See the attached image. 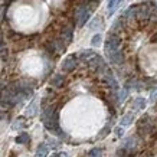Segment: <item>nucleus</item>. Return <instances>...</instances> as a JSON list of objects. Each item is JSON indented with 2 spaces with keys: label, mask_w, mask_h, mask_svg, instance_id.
Masks as SVG:
<instances>
[{
  "label": "nucleus",
  "mask_w": 157,
  "mask_h": 157,
  "mask_svg": "<svg viewBox=\"0 0 157 157\" xmlns=\"http://www.w3.org/2000/svg\"><path fill=\"white\" fill-rule=\"evenodd\" d=\"M121 2H123V0H109L108 2V14L109 16L118 9V6L121 5Z\"/></svg>",
  "instance_id": "nucleus-15"
},
{
  "label": "nucleus",
  "mask_w": 157,
  "mask_h": 157,
  "mask_svg": "<svg viewBox=\"0 0 157 157\" xmlns=\"http://www.w3.org/2000/svg\"><path fill=\"white\" fill-rule=\"evenodd\" d=\"M136 12H137V6H131V7H130V9H127V12L124 13V17H125V19L136 17Z\"/></svg>",
  "instance_id": "nucleus-21"
},
{
  "label": "nucleus",
  "mask_w": 157,
  "mask_h": 157,
  "mask_svg": "<svg viewBox=\"0 0 157 157\" xmlns=\"http://www.w3.org/2000/svg\"><path fill=\"white\" fill-rule=\"evenodd\" d=\"M153 3H144V5H138L137 6V12H136V17L141 22H146V20L150 17V9H151Z\"/></svg>",
  "instance_id": "nucleus-6"
},
{
  "label": "nucleus",
  "mask_w": 157,
  "mask_h": 157,
  "mask_svg": "<svg viewBox=\"0 0 157 157\" xmlns=\"http://www.w3.org/2000/svg\"><path fill=\"white\" fill-rule=\"evenodd\" d=\"M101 42H102V36H101L100 33H97L92 36V39H91V45L94 46V48H97V46H100Z\"/></svg>",
  "instance_id": "nucleus-22"
},
{
  "label": "nucleus",
  "mask_w": 157,
  "mask_h": 157,
  "mask_svg": "<svg viewBox=\"0 0 157 157\" xmlns=\"http://www.w3.org/2000/svg\"><path fill=\"white\" fill-rule=\"evenodd\" d=\"M102 74H104V79H105V82H107V84H108L109 86H111V88H113V90H117V88H118V84H117V81H115V78H114V75H113V72H111V69H108V68H107V69H105L104 72H102Z\"/></svg>",
  "instance_id": "nucleus-10"
},
{
  "label": "nucleus",
  "mask_w": 157,
  "mask_h": 157,
  "mask_svg": "<svg viewBox=\"0 0 157 157\" xmlns=\"http://www.w3.org/2000/svg\"><path fill=\"white\" fill-rule=\"evenodd\" d=\"M133 121H134V114H133V113H127L125 115H123V117H121V125H123V127L130 125Z\"/></svg>",
  "instance_id": "nucleus-16"
},
{
  "label": "nucleus",
  "mask_w": 157,
  "mask_h": 157,
  "mask_svg": "<svg viewBox=\"0 0 157 157\" xmlns=\"http://www.w3.org/2000/svg\"><path fill=\"white\" fill-rule=\"evenodd\" d=\"M120 45H121V39H120L117 33H109L108 38H107V40H105V45H104L105 53L120 49Z\"/></svg>",
  "instance_id": "nucleus-3"
},
{
  "label": "nucleus",
  "mask_w": 157,
  "mask_h": 157,
  "mask_svg": "<svg viewBox=\"0 0 157 157\" xmlns=\"http://www.w3.org/2000/svg\"><path fill=\"white\" fill-rule=\"evenodd\" d=\"M105 55H107V58L109 59V62H111V63L121 65V63L124 62V55H123V52H121L120 49H117V51H113V52L105 53Z\"/></svg>",
  "instance_id": "nucleus-8"
},
{
  "label": "nucleus",
  "mask_w": 157,
  "mask_h": 157,
  "mask_svg": "<svg viewBox=\"0 0 157 157\" xmlns=\"http://www.w3.org/2000/svg\"><path fill=\"white\" fill-rule=\"evenodd\" d=\"M17 144H28L29 141H30V137H29L28 133H20L17 137H16V140H14Z\"/></svg>",
  "instance_id": "nucleus-18"
},
{
  "label": "nucleus",
  "mask_w": 157,
  "mask_h": 157,
  "mask_svg": "<svg viewBox=\"0 0 157 157\" xmlns=\"http://www.w3.org/2000/svg\"><path fill=\"white\" fill-rule=\"evenodd\" d=\"M98 26H101V19H100V17H95V19H94L92 22H91L90 28L92 29V30H94V29H97Z\"/></svg>",
  "instance_id": "nucleus-26"
},
{
  "label": "nucleus",
  "mask_w": 157,
  "mask_h": 157,
  "mask_svg": "<svg viewBox=\"0 0 157 157\" xmlns=\"http://www.w3.org/2000/svg\"><path fill=\"white\" fill-rule=\"evenodd\" d=\"M72 38H74V28L72 26H63V29H62V32H61V39L63 40V43L65 45H69V43L72 42Z\"/></svg>",
  "instance_id": "nucleus-9"
},
{
  "label": "nucleus",
  "mask_w": 157,
  "mask_h": 157,
  "mask_svg": "<svg viewBox=\"0 0 157 157\" xmlns=\"http://www.w3.org/2000/svg\"><path fill=\"white\" fill-rule=\"evenodd\" d=\"M90 16H91L90 6H86V5L79 6L75 12V20H76V23H78V26H84L86 23V20L90 19Z\"/></svg>",
  "instance_id": "nucleus-1"
},
{
  "label": "nucleus",
  "mask_w": 157,
  "mask_h": 157,
  "mask_svg": "<svg viewBox=\"0 0 157 157\" xmlns=\"http://www.w3.org/2000/svg\"><path fill=\"white\" fill-rule=\"evenodd\" d=\"M124 22H125V17H120L118 20H115L114 25H113V28H111V33H115L117 30H120V29L124 28Z\"/></svg>",
  "instance_id": "nucleus-17"
},
{
  "label": "nucleus",
  "mask_w": 157,
  "mask_h": 157,
  "mask_svg": "<svg viewBox=\"0 0 157 157\" xmlns=\"http://www.w3.org/2000/svg\"><path fill=\"white\" fill-rule=\"evenodd\" d=\"M127 95H128V90H127V88H124V90L121 91L120 97H118V101H120V102H123V101L127 98Z\"/></svg>",
  "instance_id": "nucleus-27"
},
{
  "label": "nucleus",
  "mask_w": 157,
  "mask_h": 157,
  "mask_svg": "<svg viewBox=\"0 0 157 157\" xmlns=\"http://www.w3.org/2000/svg\"><path fill=\"white\" fill-rule=\"evenodd\" d=\"M133 105H134V108H137V109H144L146 108V100H144L143 97H138V98L134 100Z\"/></svg>",
  "instance_id": "nucleus-19"
},
{
  "label": "nucleus",
  "mask_w": 157,
  "mask_h": 157,
  "mask_svg": "<svg viewBox=\"0 0 157 157\" xmlns=\"http://www.w3.org/2000/svg\"><path fill=\"white\" fill-rule=\"evenodd\" d=\"M153 128H154V123H153V120L150 118V117H143V118L140 120V123H138V133L140 134H150L153 131Z\"/></svg>",
  "instance_id": "nucleus-5"
},
{
  "label": "nucleus",
  "mask_w": 157,
  "mask_h": 157,
  "mask_svg": "<svg viewBox=\"0 0 157 157\" xmlns=\"http://www.w3.org/2000/svg\"><path fill=\"white\" fill-rule=\"evenodd\" d=\"M52 157H61V156H59V154H53Z\"/></svg>",
  "instance_id": "nucleus-32"
},
{
  "label": "nucleus",
  "mask_w": 157,
  "mask_h": 157,
  "mask_svg": "<svg viewBox=\"0 0 157 157\" xmlns=\"http://www.w3.org/2000/svg\"><path fill=\"white\" fill-rule=\"evenodd\" d=\"M63 82H65V76L62 74H55L53 78L51 79V85L55 86V88H59V86L63 85Z\"/></svg>",
  "instance_id": "nucleus-11"
},
{
  "label": "nucleus",
  "mask_w": 157,
  "mask_h": 157,
  "mask_svg": "<svg viewBox=\"0 0 157 157\" xmlns=\"http://www.w3.org/2000/svg\"><path fill=\"white\" fill-rule=\"evenodd\" d=\"M134 146H136V138H133V137H128L125 141H124V144H123V147L125 148V150H128V148H133Z\"/></svg>",
  "instance_id": "nucleus-23"
},
{
  "label": "nucleus",
  "mask_w": 157,
  "mask_h": 157,
  "mask_svg": "<svg viewBox=\"0 0 157 157\" xmlns=\"http://www.w3.org/2000/svg\"><path fill=\"white\" fill-rule=\"evenodd\" d=\"M108 131H109V124H107V125H105L104 128L101 130V134H100V136H98V138H104L105 136L108 134Z\"/></svg>",
  "instance_id": "nucleus-28"
},
{
  "label": "nucleus",
  "mask_w": 157,
  "mask_h": 157,
  "mask_svg": "<svg viewBox=\"0 0 157 157\" xmlns=\"http://www.w3.org/2000/svg\"><path fill=\"white\" fill-rule=\"evenodd\" d=\"M114 133H115V136H117V137H123V134H124L123 127H115V128H114Z\"/></svg>",
  "instance_id": "nucleus-29"
},
{
  "label": "nucleus",
  "mask_w": 157,
  "mask_h": 157,
  "mask_svg": "<svg viewBox=\"0 0 157 157\" xmlns=\"http://www.w3.org/2000/svg\"><path fill=\"white\" fill-rule=\"evenodd\" d=\"M23 127H25L23 118H17L13 124H12V128H13V130H20V128H23Z\"/></svg>",
  "instance_id": "nucleus-24"
},
{
  "label": "nucleus",
  "mask_w": 157,
  "mask_h": 157,
  "mask_svg": "<svg viewBox=\"0 0 157 157\" xmlns=\"http://www.w3.org/2000/svg\"><path fill=\"white\" fill-rule=\"evenodd\" d=\"M95 55V52L92 51V49H84V51H81L79 52V55H78V58L81 59V61H88L91 56H94Z\"/></svg>",
  "instance_id": "nucleus-14"
},
{
  "label": "nucleus",
  "mask_w": 157,
  "mask_h": 157,
  "mask_svg": "<svg viewBox=\"0 0 157 157\" xmlns=\"http://www.w3.org/2000/svg\"><path fill=\"white\" fill-rule=\"evenodd\" d=\"M102 153H104V150L100 147H94L91 148L90 153H88V156L90 157H102Z\"/></svg>",
  "instance_id": "nucleus-20"
},
{
  "label": "nucleus",
  "mask_w": 157,
  "mask_h": 157,
  "mask_svg": "<svg viewBox=\"0 0 157 157\" xmlns=\"http://www.w3.org/2000/svg\"><path fill=\"white\" fill-rule=\"evenodd\" d=\"M36 113H38V101L33 100L29 104L28 108H26V117H35Z\"/></svg>",
  "instance_id": "nucleus-12"
},
{
  "label": "nucleus",
  "mask_w": 157,
  "mask_h": 157,
  "mask_svg": "<svg viewBox=\"0 0 157 157\" xmlns=\"http://www.w3.org/2000/svg\"><path fill=\"white\" fill-rule=\"evenodd\" d=\"M49 154V147L45 143L39 144L38 148H36V156L38 157H46Z\"/></svg>",
  "instance_id": "nucleus-13"
},
{
  "label": "nucleus",
  "mask_w": 157,
  "mask_h": 157,
  "mask_svg": "<svg viewBox=\"0 0 157 157\" xmlns=\"http://www.w3.org/2000/svg\"><path fill=\"white\" fill-rule=\"evenodd\" d=\"M48 143L51 144V147H58V146H59V144H58V141H55V140H48Z\"/></svg>",
  "instance_id": "nucleus-31"
},
{
  "label": "nucleus",
  "mask_w": 157,
  "mask_h": 157,
  "mask_svg": "<svg viewBox=\"0 0 157 157\" xmlns=\"http://www.w3.org/2000/svg\"><path fill=\"white\" fill-rule=\"evenodd\" d=\"M88 63H90V67L94 69V71L97 72H100V74H102V72L107 69V63L104 62V59L100 56V55H94V56H91L90 59H88Z\"/></svg>",
  "instance_id": "nucleus-4"
},
{
  "label": "nucleus",
  "mask_w": 157,
  "mask_h": 157,
  "mask_svg": "<svg viewBox=\"0 0 157 157\" xmlns=\"http://www.w3.org/2000/svg\"><path fill=\"white\" fill-rule=\"evenodd\" d=\"M42 121L43 124L49 123V121H59V114H58V109L55 105H46L42 109Z\"/></svg>",
  "instance_id": "nucleus-2"
},
{
  "label": "nucleus",
  "mask_w": 157,
  "mask_h": 157,
  "mask_svg": "<svg viewBox=\"0 0 157 157\" xmlns=\"http://www.w3.org/2000/svg\"><path fill=\"white\" fill-rule=\"evenodd\" d=\"M150 100L154 102V101H157V91H153L151 95H150Z\"/></svg>",
  "instance_id": "nucleus-30"
},
{
  "label": "nucleus",
  "mask_w": 157,
  "mask_h": 157,
  "mask_svg": "<svg viewBox=\"0 0 157 157\" xmlns=\"http://www.w3.org/2000/svg\"><path fill=\"white\" fill-rule=\"evenodd\" d=\"M156 39H157V35H156Z\"/></svg>",
  "instance_id": "nucleus-33"
},
{
  "label": "nucleus",
  "mask_w": 157,
  "mask_h": 157,
  "mask_svg": "<svg viewBox=\"0 0 157 157\" xmlns=\"http://www.w3.org/2000/svg\"><path fill=\"white\" fill-rule=\"evenodd\" d=\"M153 22H157V5H151V9H150V17Z\"/></svg>",
  "instance_id": "nucleus-25"
},
{
  "label": "nucleus",
  "mask_w": 157,
  "mask_h": 157,
  "mask_svg": "<svg viewBox=\"0 0 157 157\" xmlns=\"http://www.w3.org/2000/svg\"><path fill=\"white\" fill-rule=\"evenodd\" d=\"M75 68H76V56L75 55H69V56H67L63 59V62H62V71L71 72V71H74Z\"/></svg>",
  "instance_id": "nucleus-7"
}]
</instances>
